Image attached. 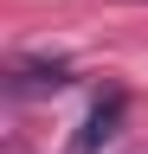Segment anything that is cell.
<instances>
[{"mask_svg":"<svg viewBox=\"0 0 148 154\" xmlns=\"http://www.w3.org/2000/svg\"><path fill=\"white\" fill-rule=\"evenodd\" d=\"M71 84V64H58V58H52V64H20L13 71V96H39V90H65Z\"/></svg>","mask_w":148,"mask_h":154,"instance_id":"1","label":"cell"},{"mask_svg":"<svg viewBox=\"0 0 148 154\" xmlns=\"http://www.w3.org/2000/svg\"><path fill=\"white\" fill-rule=\"evenodd\" d=\"M116 116H122V96L109 90L97 109H90V122H84V135H77V154H90L97 141H109V135H116Z\"/></svg>","mask_w":148,"mask_h":154,"instance_id":"2","label":"cell"}]
</instances>
